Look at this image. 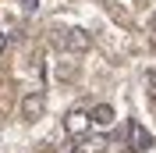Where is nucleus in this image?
I'll return each mask as SVG.
<instances>
[{
	"mask_svg": "<svg viewBox=\"0 0 156 153\" xmlns=\"http://www.w3.org/2000/svg\"><path fill=\"white\" fill-rule=\"evenodd\" d=\"M57 47L68 50V54H85V50L92 47V36H89L85 29L71 25V29H60V32H57Z\"/></svg>",
	"mask_w": 156,
	"mask_h": 153,
	"instance_id": "1",
	"label": "nucleus"
},
{
	"mask_svg": "<svg viewBox=\"0 0 156 153\" xmlns=\"http://www.w3.org/2000/svg\"><path fill=\"white\" fill-rule=\"evenodd\" d=\"M92 114H89V110H82V107H75V110H68V114H64V132L68 135H78V139H82V135H89L92 132Z\"/></svg>",
	"mask_w": 156,
	"mask_h": 153,
	"instance_id": "2",
	"label": "nucleus"
},
{
	"mask_svg": "<svg viewBox=\"0 0 156 153\" xmlns=\"http://www.w3.org/2000/svg\"><path fill=\"white\" fill-rule=\"evenodd\" d=\"M43 110H46V93H43V89H32V93L21 96V118H25V121L43 118Z\"/></svg>",
	"mask_w": 156,
	"mask_h": 153,
	"instance_id": "3",
	"label": "nucleus"
},
{
	"mask_svg": "<svg viewBox=\"0 0 156 153\" xmlns=\"http://www.w3.org/2000/svg\"><path fill=\"white\" fill-rule=\"evenodd\" d=\"M128 146H131L135 153H142V150L153 146V135L146 132V125H142V121H131V125H128Z\"/></svg>",
	"mask_w": 156,
	"mask_h": 153,
	"instance_id": "4",
	"label": "nucleus"
},
{
	"mask_svg": "<svg viewBox=\"0 0 156 153\" xmlns=\"http://www.w3.org/2000/svg\"><path fill=\"white\" fill-rule=\"evenodd\" d=\"M114 107H110V103H99V107H92V121H96L99 125V128H110V125H114Z\"/></svg>",
	"mask_w": 156,
	"mask_h": 153,
	"instance_id": "5",
	"label": "nucleus"
},
{
	"mask_svg": "<svg viewBox=\"0 0 156 153\" xmlns=\"http://www.w3.org/2000/svg\"><path fill=\"white\" fill-rule=\"evenodd\" d=\"M103 150H107V139H103V135H89L75 153H103Z\"/></svg>",
	"mask_w": 156,
	"mask_h": 153,
	"instance_id": "6",
	"label": "nucleus"
},
{
	"mask_svg": "<svg viewBox=\"0 0 156 153\" xmlns=\"http://www.w3.org/2000/svg\"><path fill=\"white\" fill-rule=\"evenodd\" d=\"M146 86H149V96L156 100V68H149V71H146Z\"/></svg>",
	"mask_w": 156,
	"mask_h": 153,
	"instance_id": "7",
	"label": "nucleus"
},
{
	"mask_svg": "<svg viewBox=\"0 0 156 153\" xmlns=\"http://www.w3.org/2000/svg\"><path fill=\"white\" fill-rule=\"evenodd\" d=\"M21 4H25V11H36V4H39V0H21Z\"/></svg>",
	"mask_w": 156,
	"mask_h": 153,
	"instance_id": "8",
	"label": "nucleus"
},
{
	"mask_svg": "<svg viewBox=\"0 0 156 153\" xmlns=\"http://www.w3.org/2000/svg\"><path fill=\"white\" fill-rule=\"evenodd\" d=\"M4 43H7V32H0V54H4Z\"/></svg>",
	"mask_w": 156,
	"mask_h": 153,
	"instance_id": "9",
	"label": "nucleus"
}]
</instances>
